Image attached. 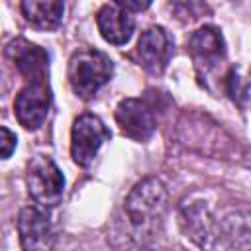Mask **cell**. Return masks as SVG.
I'll return each mask as SVG.
<instances>
[{
	"label": "cell",
	"instance_id": "3",
	"mask_svg": "<svg viewBox=\"0 0 251 251\" xmlns=\"http://www.w3.org/2000/svg\"><path fill=\"white\" fill-rule=\"evenodd\" d=\"M110 129L94 114H80L71 127V157L76 165L88 167L100 147L110 139Z\"/></svg>",
	"mask_w": 251,
	"mask_h": 251
},
{
	"label": "cell",
	"instance_id": "4",
	"mask_svg": "<svg viewBox=\"0 0 251 251\" xmlns=\"http://www.w3.org/2000/svg\"><path fill=\"white\" fill-rule=\"evenodd\" d=\"M165 202H167L165 184L159 178L149 176L131 188L129 196L126 198V212L133 226H145L163 212Z\"/></svg>",
	"mask_w": 251,
	"mask_h": 251
},
{
	"label": "cell",
	"instance_id": "9",
	"mask_svg": "<svg viewBox=\"0 0 251 251\" xmlns=\"http://www.w3.org/2000/svg\"><path fill=\"white\" fill-rule=\"evenodd\" d=\"M188 53L198 73H212L226 59V43L216 25L198 27L188 39Z\"/></svg>",
	"mask_w": 251,
	"mask_h": 251
},
{
	"label": "cell",
	"instance_id": "2",
	"mask_svg": "<svg viewBox=\"0 0 251 251\" xmlns=\"http://www.w3.org/2000/svg\"><path fill=\"white\" fill-rule=\"evenodd\" d=\"M25 184L33 202L41 208H55L63 200L65 178L57 163L47 155H35L25 167Z\"/></svg>",
	"mask_w": 251,
	"mask_h": 251
},
{
	"label": "cell",
	"instance_id": "14",
	"mask_svg": "<svg viewBox=\"0 0 251 251\" xmlns=\"http://www.w3.org/2000/svg\"><path fill=\"white\" fill-rule=\"evenodd\" d=\"M16 145H18L16 133L10 131L8 127H2L0 126V161L2 159H8L16 151Z\"/></svg>",
	"mask_w": 251,
	"mask_h": 251
},
{
	"label": "cell",
	"instance_id": "12",
	"mask_svg": "<svg viewBox=\"0 0 251 251\" xmlns=\"http://www.w3.org/2000/svg\"><path fill=\"white\" fill-rule=\"evenodd\" d=\"M20 10L25 22L31 24L35 29L51 31L61 25L65 4L59 0H24L20 4Z\"/></svg>",
	"mask_w": 251,
	"mask_h": 251
},
{
	"label": "cell",
	"instance_id": "5",
	"mask_svg": "<svg viewBox=\"0 0 251 251\" xmlns=\"http://www.w3.org/2000/svg\"><path fill=\"white\" fill-rule=\"evenodd\" d=\"M4 53L16 71L25 78V84L49 82V55L43 47L27 41L25 37H18L6 45Z\"/></svg>",
	"mask_w": 251,
	"mask_h": 251
},
{
	"label": "cell",
	"instance_id": "6",
	"mask_svg": "<svg viewBox=\"0 0 251 251\" xmlns=\"http://www.w3.org/2000/svg\"><path fill=\"white\" fill-rule=\"evenodd\" d=\"M51 102L53 94L49 82H29L14 100V116L25 129H39L47 120Z\"/></svg>",
	"mask_w": 251,
	"mask_h": 251
},
{
	"label": "cell",
	"instance_id": "13",
	"mask_svg": "<svg viewBox=\"0 0 251 251\" xmlns=\"http://www.w3.org/2000/svg\"><path fill=\"white\" fill-rule=\"evenodd\" d=\"M226 84H227V94L231 96V100L237 102L239 106H245L249 88H247L245 78L239 76V73H237L235 67L229 69V73H227V76H226Z\"/></svg>",
	"mask_w": 251,
	"mask_h": 251
},
{
	"label": "cell",
	"instance_id": "1",
	"mask_svg": "<svg viewBox=\"0 0 251 251\" xmlns=\"http://www.w3.org/2000/svg\"><path fill=\"white\" fill-rule=\"evenodd\" d=\"M114 75V63L112 59L98 49L86 47L73 53L69 61V84L73 92L82 98L90 100Z\"/></svg>",
	"mask_w": 251,
	"mask_h": 251
},
{
	"label": "cell",
	"instance_id": "7",
	"mask_svg": "<svg viewBox=\"0 0 251 251\" xmlns=\"http://www.w3.org/2000/svg\"><path fill=\"white\" fill-rule=\"evenodd\" d=\"M18 235L24 251H51L55 245V229L47 212L27 206L18 216Z\"/></svg>",
	"mask_w": 251,
	"mask_h": 251
},
{
	"label": "cell",
	"instance_id": "11",
	"mask_svg": "<svg viewBox=\"0 0 251 251\" xmlns=\"http://www.w3.org/2000/svg\"><path fill=\"white\" fill-rule=\"evenodd\" d=\"M96 25L100 35L112 45H126L135 29V18L118 2L104 4L96 12Z\"/></svg>",
	"mask_w": 251,
	"mask_h": 251
},
{
	"label": "cell",
	"instance_id": "8",
	"mask_svg": "<svg viewBox=\"0 0 251 251\" xmlns=\"http://www.w3.org/2000/svg\"><path fill=\"white\" fill-rule=\"evenodd\" d=\"M116 124L122 135L133 141H147L157 127L153 108L141 98H124L116 106Z\"/></svg>",
	"mask_w": 251,
	"mask_h": 251
},
{
	"label": "cell",
	"instance_id": "10",
	"mask_svg": "<svg viewBox=\"0 0 251 251\" xmlns=\"http://www.w3.org/2000/svg\"><path fill=\"white\" fill-rule=\"evenodd\" d=\"M135 53L139 65L145 71L153 75H161L169 67V61L173 57V39L165 27L153 25L141 33Z\"/></svg>",
	"mask_w": 251,
	"mask_h": 251
}]
</instances>
